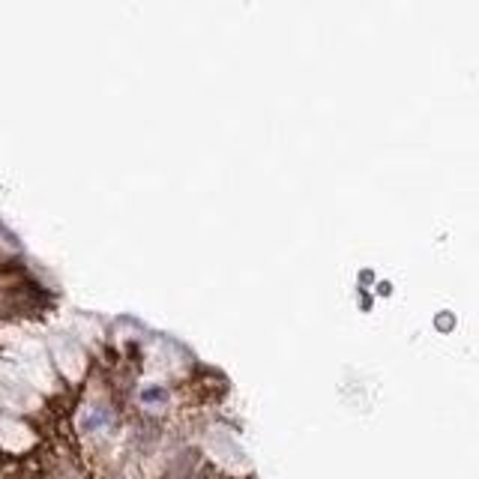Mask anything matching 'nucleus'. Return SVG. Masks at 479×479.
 <instances>
[{
    "mask_svg": "<svg viewBox=\"0 0 479 479\" xmlns=\"http://www.w3.org/2000/svg\"><path fill=\"white\" fill-rule=\"evenodd\" d=\"M162 395H165L162 390H147V393H144V399H147V401H159Z\"/></svg>",
    "mask_w": 479,
    "mask_h": 479,
    "instance_id": "obj_1",
    "label": "nucleus"
}]
</instances>
